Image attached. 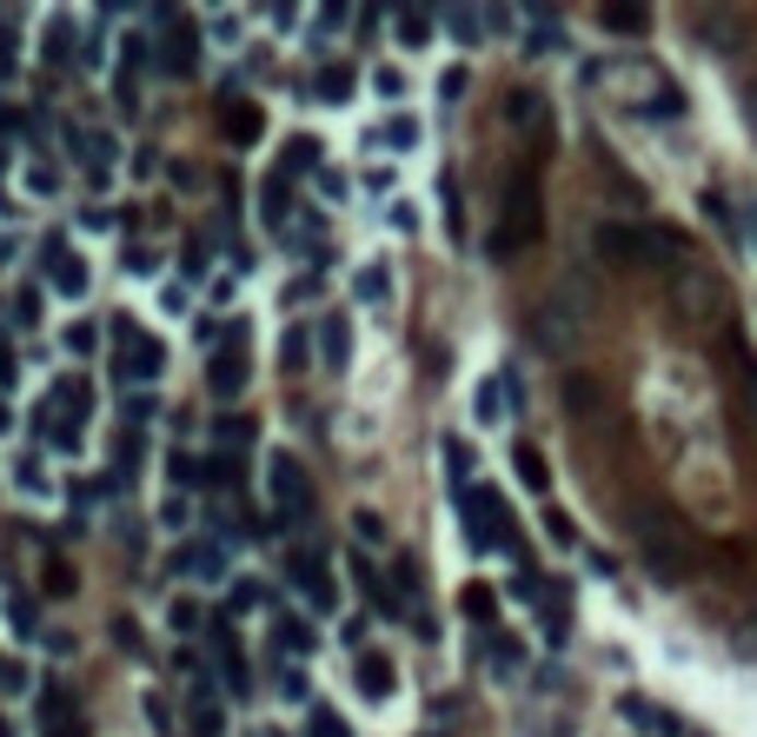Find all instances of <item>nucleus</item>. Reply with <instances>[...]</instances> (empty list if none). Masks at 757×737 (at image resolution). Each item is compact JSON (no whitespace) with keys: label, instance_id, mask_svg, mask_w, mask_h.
Masks as SVG:
<instances>
[{"label":"nucleus","instance_id":"nucleus-8","mask_svg":"<svg viewBox=\"0 0 757 737\" xmlns=\"http://www.w3.org/2000/svg\"><path fill=\"white\" fill-rule=\"evenodd\" d=\"M246 379H252V366H246V325H226V346H220L213 366H206V392H213V399H239Z\"/></svg>","mask_w":757,"mask_h":737},{"label":"nucleus","instance_id":"nucleus-56","mask_svg":"<svg viewBox=\"0 0 757 737\" xmlns=\"http://www.w3.org/2000/svg\"><path fill=\"white\" fill-rule=\"evenodd\" d=\"M439 94H446V100H459V94H465V67H452V73L439 80Z\"/></svg>","mask_w":757,"mask_h":737},{"label":"nucleus","instance_id":"nucleus-37","mask_svg":"<svg viewBox=\"0 0 757 737\" xmlns=\"http://www.w3.org/2000/svg\"><path fill=\"white\" fill-rule=\"evenodd\" d=\"M306 353H312V333H306V325H293V333L280 340V366H286V372H299V366H306Z\"/></svg>","mask_w":757,"mask_h":737},{"label":"nucleus","instance_id":"nucleus-58","mask_svg":"<svg viewBox=\"0 0 757 737\" xmlns=\"http://www.w3.org/2000/svg\"><path fill=\"white\" fill-rule=\"evenodd\" d=\"M8 385H14V353L0 346V392H8Z\"/></svg>","mask_w":757,"mask_h":737},{"label":"nucleus","instance_id":"nucleus-52","mask_svg":"<svg viewBox=\"0 0 757 737\" xmlns=\"http://www.w3.org/2000/svg\"><path fill=\"white\" fill-rule=\"evenodd\" d=\"M226 605H233V611H252V605H260V585H233Z\"/></svg>","mask_w":757,"mask_h":737},{"label":"nucleus","instance_id":"nucleus-53","mask_svg":"<svg viewBox=\"0 0 757 737\" xmlns=\"http://www.w3.org/2000/svg\"><path fill=\"white\" fill-rule=\"evenodd\" d=\"M146 717H153V730H159V737H174V730H166V724H174V711H166L159 698H146Z\"/></svg>","mask_w":757,"mask_h":737},{"label":"nucleus","instance_id":"nucleus-11","mask_svg":"<svg viewBox=\"0 0 757 737\" xmlns=\"http://www.w3.org/2000/svg\"><path fill=\"white\" fill-rule=\"evenodd\" d=\"M618 717L625 724H638L644 737H685V724H678V711H664V704H651V698H618Z\"/></svg>","mask_w":757,"mask_h":737},{"label":"nucleus","instance_id":"nucleus-23","mask_svg":"<svg viewBox=\"0 0 757 737\" xmlns=\"http://www.w3.org/2000/svg\"><path fill=\"white\" fill-rule=\"evenodd\" d=\"M565 405H571L578 419H592L599 405H605V385H599V379H584V372H571V379H565Z\"/></svg>","mask_w":757,"mask_h":737},{"label":"nucleus","instance_id":"nucleus-36","mask_svg":"<svg viewBox=\"0 0 757 737\" xmlns=\"http://www.w3.org/2000/svg\"><path fill=\"white\" fill-rule=\"evenodd\" d=\"M446 472H452V491L465 499V491H472V485H465V472H472V445H465V439H446Z\"/></svg>","mask_w":757,"mask_h":737},{"label":"nucleus","instance_id":"nucleus-31","mask_svg":"<svg viewBox=\"0 0 757 737\" xmlns=\"http://www.w3.org/2000/svg\"><path fill=\"white\" fill-rule=\"evenodd\" d=\"M459 611H465V618H478V625H492V618H498L492 585H465V592H459Z\"/></svg>","mask_w":757,"mask_h":737},{"label":"nucleus","instance_id":"nucleus-20","mask_svg":"<svg viewBox=\"0 0 757 737\" xmlns=\"http://www.w3.org/2000/svg\"><path fill=\"white\" fill-rule=\"evenodd\" d=\"M512 465H519V485H525V491H552V465H545L539 445L519 439V445H512Z\"/></svg>","mask_w":757,"mask_h":737},{"label":"nucleus","instance_id":"nucleus-3","mask_svg":"<svg viewBox=\"0 0 757 737\" xmlns=\"http://www.w3.org/2000/svg\"><path fill=\"white\" fill-rule=\"evenodd\" d=\"M584 333H592V286L584 280H565L558 293H545L539 319H532V340L552 353V359H571L584 346Z\"/></svg>","mask_w":757,"mask_h":737},{"label":"nucleus","instance_id":"nucleus-29","mask_svg":"<svg viewBox=\"0 0 757 737\" xmlns=\"http://www.w3.org/2000/svg\"><path fill=\"white\" fill-rule=\"evenodd\" d=\"M439 21H446V34H452L459 47H478V34H485V14H472V8H446Z\"/></svg>","mask_w":757,"mask_h":737},{"label":"nucleus","instance_id":"nucleus-16","mask_svg":"<svg viewBox=\"0 0 757 737\" xmlns=\"http://www.w3.org/2000/svg\"><path fill=\"white\" fill-rule=\"evenodd\" d=\"M698 40H705L711 54H737V47H744V27H737L731 8H711V14H698Z\"/></svg>","mask_w":757,"mask_h":737},{"label":"nucleus","instance_id":"nucleus-47","mask_svg":"<svg viewBox=\"0 0 757 737\" xmlns=\"http://www.w3.org/2000/svg\"><path fill=\"white\" fill-rule=\"evenodd\" d=\"M280 644H286V651H306V644H312V631H306L299 618H286V625H280Z\"/></svg>","mask_w":757,"mask_h":737},{"label":"nucleus","instance_id":"nucleus-40","mask_svg":"<svg viewBox=\"0 0 757 737\" xmlns=\"http://www.w3.org/2000/svg\"><path fill=\"white\" fill-rule=\"evenodd\" d=\"M60 346H67V353H94V346H100V333H94L87 319H80V325H67V333H60Z\"/></svg>","mask_w":757,"mask_h":737},{"label":"nucleus","instance_id":"nucleus-46","mask_svg":"<svg viewBox=\"0 0 757 737\" xmlns=\"http://www.w3.org/2000/svg\"><path fill=\"white\" fill-rule=\"evenodd\" d=\"M492 665L498 671H519V644L512 638H492Z\"/></svg>","mask_w":757,"mask_h":737},{"label":"nucleus","instance_id":"nucleus-10","mask_svg":"<svg viewBox=\"0 0 757 737\" xmlns=\"http://www.w3.org/2000/svg\"><path fill=\"white\" fill-rule=\"evenodd\" d=\"M213 658H220V678H226V691H233V698H246V691H252V678H246V651H239V631H233V618H213Z\"/></svg>","mask_w":757,"mask_h":737},{"label":"nucleus","instance_id":"nucleus-24","mask_svg":"<svg viewBox=\"0 0 757 737\" xmlns=\"http://www.w3.org/2000/svg\"><path fill=\"white\" fill-rule=\"evenodd\" d=\"M306 167H319V140H312V133H293L286 153H280V180H293V174H306Z\"/></svg>","mask_w":757,"mask_h":737},{"label":"nucleus","instance_id":"nucleus-34","mask_svg":"<svg viewBox=\"0 0 757 737\" xmlns=\"http://www.w3.org/2000/svg\"><path fill=\"white\" fill-rule=\"evenodd\" d=\"M54 405H67V426L87 413V379H54Z\"/></svg>","mask_w":757,"mask_h":737},{"label":"nucleus","instance_id":"nucleus-2","mask_svg":"<svg viewBox=\"0 0 757 737\" xmlns=\"http://www.w3.org/2000/svg\"><path fill=\"white\" fill-rule=\"evenodd\" d=\"M539 239H545V193H539V174L519 167L512 187H505V213H498L485 246H492V260H512V253H525V246H539Z\"/></svg>","mask_w":757,"mask_h":737},{"label":"nucleus","instance_id":"nucleus-38","mask_svg":"<svg viewBox=\"0 0 757 737\" xmlns=\"http://www.w3.org/2000/svg\"><path fill=\"white\" fill-rule=\"evenodd\" d=\"M478 419H485V426L505 419V379H485V385H478Z\"/></svg>","mask_w":757,"mask_h":737},{"label":"nucleus","instance_id":"nucleus-60","mask_svg":"<svg viewBox=\"0 0 757 737\" xmlns=\"http://www.w3.org/2000/svg\"><path fill=\"white\" fill-rule=\"evenodd\" d=\"M8 426H14V419H8V405H0V432H8Z\"/></svg>","mask_w":757,"mask_h":737},{"label":"nucleus","instance_id":"nucleus-22","mask_svg":"<svg viewBox=\"0 0 757 737\" xmlns=\"http://www.w3.org/2000/svg\"><path fill=\"white\" fill-rule=\"evenodd\" d=\"M220 127L233 133V140H260V107H246V100H220Z\"/></svg>","mask_w":757,"mask_h":737},{"label":"nucleus","instance_id":"nucleus-33","mask_svg":"<svg viewBox=\"0 0 757 737\" xmlns=\"http://www.w3.org/2000/svg\"><path fill=\"white\" fill-rule=\"evenodd\" d=\"M505 120H512V127H539V120H545V100H539V94H525V87H519V94H512V100H505Z\"/></svg>","mask_w":757,"mask_h":737},{"label":"nucleus","instance_id":"nucleus-9","mask_svg":"<svg viewBox=\"0 0 757 737\" xmlns=\"http://www.w3.org/2000/svg\"><path fill=\"white\" fill-rule=\"evenodd\" d=\"M671 299H678L685 319H705L718 306V273L711 266H678V273H671Z\"/></svg>","mask_w":757,"mask_h":737},{"label":"nucleus","instance_id":"nucleus-54","mask_svg":"<svg viewBox=\"0 0 757 737\" xmlns=\"http://www.w3.org/2000/svg\"><path fill=\"white\" fill-rule=\"evenodd\" d=\"M27 187H34V193H54V187H60V174H54V167H34V174H27Z\"/></svg>","mask_w":757,"mask_h":737},{"label":"nucleus","instance_id":"nucleus-55","mask_svg":"<svg viewBox=\"0 0 757 737\" xmlns=\"http://www.w3.org/2000/svg\"><path fill=\"white\" fill-rule=\"evenodd\" d=\"M153 413H159V405H153V399H127V419H133V426H146Z\"/></svg>","mask_w":757,"mask_h":737},{"label":"nucleus","instance_id":"nucleus-48","mask_svg":"<svg viewBox=\"0 0 757 737\" xmlns=\"http://www.w3.org/2000/svg\"><path fill=\"white\" fill-rule=\"evenodd\" d=\"M372 87H379V94H386V100H399V94H405V80H399V73H392V67H379V73H372Z\"/></svg>","mask_w":757,"mask_h":737},{"label":"nucleus","instance_id":"nucleus-61","mask_svg":"<svg viewBox=\"0 0 757 737\" xmlns=\"http://www.w3.org/2000/svg\"><path fill=\"white\" fill-rule=\"evenodd\" d=\"M0 685H8V665H0Z\"/></svg>","mask_w":757,"mask_h":737},{"label":"nucleus","instance_id":"nucleus-6","mask_svg":"<svg viewBox=\"0 0 757 737\" xmlns=\"http://www.w3.org/2000/svg\"><path fill=\"white\" fill-rule=\"evenodd\" d=\"M153 21L166 27V34H159V47H153V67H159L166 80H187V73H193V60H200V34H193L174 8H153Z\"/></svg>","mask_w":757,"mask_h":737},{"label":"nucleus","instance_id":"nucleus-62","mask_svg":"<svg viewBox=\"0 0 757 737\" xmlns=\"http://www.w3.org/2000/svg\"><path fill=\"white\" fill-rule=\"evenodd\" d=\"M260 737H280V730H260Z\"/></svg>","mask_w":757,"mask_h":737},{"label":"nucleus","instance_id":"nucleus-14","mask_svg":"<svg viewBox=\"0 0 757 737\" xmlns=\"http://www.w3.org/2000/svg\"><path fill=\"white\" fill-rule=\"evenodd\" d=\"M174 571H180V579L220 585V579H226V551H220V545H180V551H174Z\"/></svg>","mask_w":757,"mask_h":737},{"label":"nucleus","instance_id":"nucleus-50","mask_svg":"<svg viewBox=\"0 0 757 737\" xmlns=\"http://www.w3.org/2000/svg\"><path fill=\"white\" fill-rule=\"evenodd\" d=\"M8 618H14V631H34V605L27 598H8Z\"/></svg>","mask_w":757,"mask_h":737},{"label":"nucleus","instance_id":"nucleus-1","mask_svg":"<svg viewBox=\"0 0 757 737\" xmlns=\"http://www.w3.org/2000/svg\"><path fill=\"white\" fill-rule=\"evenodd\" d=\"M631 538H638V558H644V571H651L658 585H685L691 571H698V545H691V532L671 512H638Z\"/></svg>","mask_w":757,"mask_h":737},{"label":"nucleus","instance_id":"nucleus-12","mask_svg":"<svg viewBox=\"0 0 757 737\" xmlns=\"http://www.w3.org/2000/svg\"><path fill=\"white\" fill-rule=\"evenodd\" d=\"M293 585L312 598V611H332V605H340V585L326 579V564H319L312 551H293Z\"/></svg>","mask_w":757,"mask_h":737},{"label":"nucleus","instance_id":"nucleus-63","mask_svg":"<svg viewBox=\"0 0 757 737\" xmlns=\"http://www.w3.org/2000/svg\"><path fill=\"white\" fill-rule=\"evenodd\" d=\"M0 737H8V724H0Z\"/></svg>","mask_w":757,"mask_h":737},{"label":"nucleus","instance_id":"nucleus-18","mask_svg":"<svg viewBox=\"0 0 757 737\" xmlns=\"http://www.w3.org/2000/svg\"><path fill=\"white\" fill-rule=\"evenodd\" d=\"M353 685L379 704V698H392V658L386 651H359V665H353Z\"/></svg>","mask_w":757,"mask_h":737},{"label":"nucleus","instance_id":"nucleus-39","mask_svg":"<svg viewBox=\"0 0 757 737\" xmlns=\"http://www.w3.org/2000/svg\"><path fill=\"white\" fill-rule=\"evenodd\" d=\"M412 140H418V120H405V114H399V120H392V127L379 133V146H392V153H405Z\"/></svg>","mask_w":757,"mask_h":737},{"label":"nucleus","instance_id":"nucleus-30","mask_svg":"<svg viewBox=\"0 0 757 737\" xmlns=\"http://www.w3.org/2000/svg\"><path fill=\"white\" fill-rule=\"evenodd\" d=\"M558 47V14L532 8V34H525V54H552Z\"/></svg>","mask_w":757,"mask_h":737},{"label":"nucleus","instance_id":"nucleus-49","mask_svg":"<svg viewBox=\"0 0 757 737\" xmlns=\"http://www.w3.org/2000/svg\"><path fill=\"white\" fill-rule=\"evenodd\" d=\"M67 40H73L67 21H54V34H47V60H67Z\"/></svg>","mask_w":757,"mask_h":737},{"label":"nucleus","instance_id":"nucleus-25","mask_svg":"<svg viewBox=\"0 0 757 737\" xmlns=\"http://www.w3.org/2000/svg\"><path fill=\"white\" fill-rule=\"evenodd\" d=\"M599 27L638 40V34H651V14H644V8H599Z\"/></svg>","mask_w":757,"mask_h":737},{"label":"nucleus","instance_id":"nucleus-45","mask_svg":"<svg viewBox=\"0 0 757 737\" xmlns=\"http://www.w3.org/2000/svg\"><path fill=\"white\" fill-rule=\"evenodd\" d=\"M545 538H552V545H578V532H571L565 512H545Z\"/></svg>","mask_w":757,"mask_h":737},{"label":"nucleus","instance_id":"nucleus-57","mask_svg":"<svg viewBox=\"0 0 757 737\" xmlns=\"http://www.w3.org/2000/svg\"><path fill=\"white\" fill-rule=\"evenodd\" d=\"M159 525H174V532H180V525H187V499H166V512H159Z\"/></svg>","mask_w":757,"mask_h":737},{"label":"nucleus","instance_id":"nucleus-28","mask_svg":"<svg viewBox=\"0 0 757 737\" xmlns=\"http://www.w3.org/2000/svg\"><path fill=\"white\" fill-rule=\"evenodd\" d=\"M319 100H326V107L353 100V67H340V60H332V67H319Z\"/></svg>","mask_w":757,"mask_h":737},{"label":"nucleus","instance_id":"nucleus-41","mask_svg":"<svg viewBox=\"0 0 757 737\" xmlns=\"http://www.w3.org/2000/svg\"><path fill=\"white\" fill-rule=\"evenodd\" d=\"M166 625H174V631H200V605H193V598H174V605H166Z\"/></svg>","mask_w":757,"mask_h":737},{"label":"nucleus","instance_id":"nucleus-15","mask_svg":"<svg viewBox=\"0 0 757 737\" xmlns=\"http://www.w3.org/2000/svg\"><path fill=\"white\" fill-rule=\"evenodd\" d=\"M34 717H40V737H47V730H73V724H80V704H73L67 685H47V691L34 698Z\"/></svg>","mask_w":757,"mask_h":737},{"label":"nucleus","instance_id":"nucleus-5","mask_svg":"<svg viewBox=\"0 0 757 737\" xmlns=\"http://www.w3.org/2000/svg\"><path fill=\"white\" fill-rule=\"evenodd\" d=\"M267 491H273V506H280V525H293V519L312 512V478H306V465L293 452L267 459Z\"/></svg>","mask_w":757,"mask_h":737},{"label":"nucleus","instance_id":"nucleus-42","mask_svg":"<svg viewBox=\"0 0 757 737\" xmlns=\"http://www.w3.org/2000/svg\"><path fill=\"white\" fill-rule=\"evenodd\" d=\"M737 120H744V133L757 140V80H744V87H737Z\"/></svg>","mask_w":757,"mask_h":737},{"label":"nucleus","instance_id":"nucleus-17","mask_svg":"<svg viewBox=\"0 0 757 737\" xmlns=\"http://www.w3.org/2000/svg\"><path fill=\"white\" fill-rule=\"evenodd\" d=\"M319 353H326L332 372H346V359H353V325H346V312H326V319H319Z\"/></svg>","mask_w":757,"mask_h":737},{"label":"nucleus","instance_id":"nucleus-35","mask_svg":"<svg viewBox=\"0 0 757 737\" xmlns=\"http://www.w3.org/2000/svg\"><path fill=\"white\" fill-rule=\"evenodd\" d=\"M252 432H260L252 419H220V426H213V445H220V452H239V445H252Z\"/></svg>","mask_w":757,"mask_h":737},{"label":"nucleus","instance_id":"nucleus-19","mask_svg":"<svg viewBox=\"0 0 757 737\" xmlns=\"http://www.w3.org/2000/svg\"><path fill=\"white\" fill-rule=\"evenodd\" d=\"M353 579H359V592H366V598H372V605H379V611H386V618H405V598H399V592H392V585H386V579H379V571H372V564H366V551H359V558H353Z\"/></svg>","mask_w":757,"mask_h":737},{"label":"nucleus","instance_id":"nucleus-59","mask_svg":"<svg viewBox=\"0 0 757 737\" xmlns=\"http://www.w3.org/2000/svg\"><path fill=\"white\" fill-rule=\"evenodd\" d=\"M47 737H87V724H73V730H47Z\"/></svg>","mask_w":757,"mask_h":737},{"label":"nucleus","instance_id":"nucleus-44","mask_svg":"<svg viewBox=\"0 0 757 737\" xmlns=\"http://www.w3.org/2000/svg\"><path fill=\"white\" fill-rule=\"evenodd\" d=\"M353 532H359V545H379V538H386V519H379V512H353Z\"/></svg>","mask_w":757,"mask_h":737},{"label":"nucleus","instance_id":"nucleus-13","mask_svg":"<svg viewBox=\"0 0 757 737\" xmlns=\"http://www.w3.org/2000/svg\"><path fill=\"white\" fill-rule=\"evenodd\" d=\"M47 286H54L60 299H80V293H87V266H80V253H67V239L47 246Z\"/></svg>","mask_w":757,"mask_h":737},{"label":"nucleus","instance_id":"nucleus-7","mask_svg":"<svg viewBox=\"0 0 757 737\" xmlns=\"http://www.w3.org/2000/svg\"><path fill=\"white\" fill-rule=\"evenodd\" d=\"M114 346H120V359H114V372H120V379H159L166 346H159V340H146L133 319H114Z\"/></svg>","mask_w":757,"mask_h":737},{"label":"nucleus","instance_id":"nucleus-32","mask_svg":"<svg viewBox=\"0 0 757 737\" xmlns=\"http://www.w3.org/2000/svg\"><path fill=\"white\" fill-rule=\"evenodd\" d=\"M306 737H353V730H346V717L332 711V704H312L306 711Z\"/></svg>","mask_w":757,"mask_h":737},{"label":"nucleus","instance_id":"nucleus-27","mask_svg":"<svg viewBox=\"0 0 757 737\" xmlns=\"http://www.w3.org/2000/svg\"><path fill=\"white\" fill-rule=\"evenodd\" d=\"M392 27H399V47H426V40H433V27H439V14L399 8V14H392Z\"/></svg>","mask_w":757,"mask_h":737},{"label":"nucleus","instance_id":"nucleus-21","mask_svg":"<svg viewBox=\"0 0 757 737\" xmlns=\"http://www.w3.org/2000/svg\"><path fill=\"white\" fill-rule=\"evenodd\" d=\"M193 737H226V704L213 698V685L193 691Z\"/></svg>","mask_w":757,"mask_h":737},{"label":"nucleus","instance_id":"nucleus-51","mask_svg":"<svg viewBox=\"0 0 757 737\" xmlns=\"http://www.w3.org/2000/svg\"><path fill=\"white\" fill-rule=\"evenodd\" d=\"M47 571H54L47 592H54V598H67V592H73V571H67V564H47Z\"/></svg>","mask_w":757,"mask_h":737},{"label":"nucleus","instance_id":"nucleus-43","mask_svg":"<svg viewBox=\"0 0 757 737\" xmlns=\"http://www.w3.org/2000/svg\"><path fill=\"white\" fill-rule=\"evenodd\" d=\"M698 206H705V219H711L718 233H731V226H737V219H731V206H724V193H705Z\"/></svg>","mask_w":757,"mask_h":737},{"label":"nucleus","instance_id":"nucleus-26","mask_svg":"<svg viewBox=\"0 0 757 737\" xmlns=\"http://www.w3.org/2000/svg\"><path fill=\"white\" fill-rule=\"evenodd\" d=\"M353 299H359V306H386V299H392V273H386V266H359V273H353Z\"/></svg>","mask_w":757,"mask_h":737},{"label":"nucleus","instance_id":"nucleus-4","mask_svg":"<svg viewBox=\"0 0 757 737\" xmlns=\"http://www.w3.org/2000/svg\"><path fill=\"white\" fill-rule=\"evenodd\" d=\"M459 512H465V545H472V551L512 545V512H505V499H498L492 485H472L465 499H459Z\"/></svg>","mask_w":757,"mask_h":737}]
</instances>
